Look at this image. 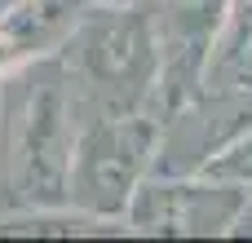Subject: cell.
Masks as SVG:
<instances>
[{
    "mask_svg": "<svg viewBox=\"0 0 252 243\" xmlns=\"http://www.w3.org/2000/svg\"><path fill=\"white\" fill-rule=\"evenodd\" d=\"M213 84H248L252 89V40H248V49H244V58H239L221 80H213Z\"/></svg>",
    "mask_w": 252,
    "mask_h": 243,
    "instance_id": "obj_6",
    "label": "cell"
},
{
    "mask_svg": "<svg viewBox=\"0 0 252 243\" xmlns=\"http://www.w3.org/2000/svg\"><path fill=\"white\" fill-rule=\"evenodd\" d=\"M80 71L97 97V115L151 111L159 80V31L155 0H111L80 35Z\"/></svg>",
    "mask_w": 252,
    "mask_h": 243,
    "instance_id": "obj_1",
    "label": "cell"
},
{
    "mask_svg": "<svg viewBox=\"0 0 252 243\" xmlns=\"http://www.w3.org/2000/svg\"><path fill=\"white\" fill-rule=\"evenodd\" d=\"M252 40V0H230L226 4V22H221V35H217V49H213V66H208V84L221 80L248 49Z\"/></svg>",
    "mask_w": 252,
    "mask_h": 243,
    "instance_id": "obj_4",
    "label": "cell"
},
{
    "mask_svg": "<svg viewBox=\"0 0 252 243\" xmlns=\"http://www.w3.org/2000/svg\"><path fill=\"white\" fill-rule=\"evenodd\" d=\"M248 186L204 173H151L128 199L124 221L137 235H230Z\"/></svg>",
    "mask_w": 252,
    "mask_h": 243,
    "instance_id": "obj_3",
    "label": "cell"
},
{
    "mask_svg": "<svg viewBox=\"0 0 252 243\" xmlns=\"http://www.w3.org/2000/svg\"><path fill=\"white\" fill-rule=\"evenodd\" d=\"M159 137L164 120L151 111H102L75 151V199L97 217H124L133 190L155 168Z\"/></svg>",
    "mask_w": 252,
    "mask_h": 243,
    "instance_id": "obj_2",
    "label": "cell"
},
{
    "mask_svg": "<svg viewBox=\"0 0 252 243\" xmlns=\"http://www.w3.org/2000/svg\"><path fill=\"white\" fill-rule=\"evenodd\" d=\"M230 235H252V186H248V199H244V208H239V217H235V230Z\"/></svg>",
    "mask_w": 252,
    "mask_h": 243,
    "instance_id": "obj_7",
    "label": "cell"
},
{
    "mask_svg": "<svg viewBox=\"0 0 252 243\" xmlns=\"http://www.w3.org/2000/svg\"><path fill=\"white\" fill-rule=\"evenodd\" d=\"M199 173H204V177H213V182L252 186V124L239 133V137H230V142H226L217 155H208Z\"/></svg>",
    "mask_w": 252,
    "mask_h": 243,
    "instance_id": "obj_5",
    "label": "cell"
}]
</instances>
